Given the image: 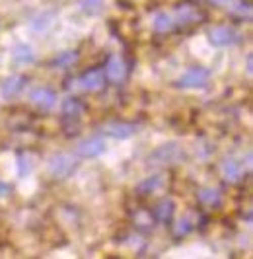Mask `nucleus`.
Segmentation results:
<instances>
[{
    "mask_svg": "<svg viewBox=\"0 0 253 259\" xmlns=\"http://www.w3.org/2000/svg\"><path fill=\"white\" fill-rule=\"evenodd\" d=\"M154 29L158 31V33H167V31H172V29H176V20L170 16V14L165 12H160L156 14V18H154Z\"/></svg>",
    "mask_w": 253,
    "mask_h": 259,
    "instance_id": "obj_16",
    "label": "nucleus"
},
{
    "mask_svg": "<svg viewBox=\"0 0 253 259\" xmlns=\"http://www.w3.org/2000/svg\"><path fill=\"white\" fill-rule=\"evenodd\" d=\"M183 160V150L177 143H165L158 146L150 156L148 162L152 166H162V164H177Z\"/></svg>",
    "mask_w": 253,
    "mask_h": 259,
    "instance_id": "obj_2",
    "label": "nucleus"
},
{
    "mask_svg": "<svg viewBox=\"0 0 253 259\" xmlns=\"http://www.w3.org/2000/svg\"><path fill=\"white\" fill-rule=\"evenodd\" d=\"M76 61H78V53L76 51H63L53 59L51 65L57 66V68H70L72 65H76Z\"/></svg>",
    "mask_w": 253,
    "mask_h": 259,
    "instance_id": "obj_18",
    "label": "nucleus"
},
{
    "mask_svg": "<svg viewBox=\"0 0 253 259\" xmlns=\"http://www.w3.org/2000/svg\"><path fill=\"white\" fill-rule=\"evenodd\" d=\"M78 84H80L82 90L86 92L101 90L103 84H105V72H103V68H92L88 72H84L82 76L78 78Z\"/></svg>",
    "mask_w": 253,
    "mask_h": 259,
    "instance_id": "obj_7",
    "label": "nucleus"
},
{
    "mask_svg": "<svg viewBox=\"0 0 253 259\" xmlns=\"http://www.w3.org/2000/svg\"><path fill=\"white\" fill-rule=\"evenodd\" d=\"M76 168H78V162L72 154L59 152V154H53L47 160V171L55 180H68L76 171Z\"/></svg>",
    "mask_w": 253,
    "mask_h": 259,
    "instance_id": "obj_1",
    "label": "nucleus"
},
{
    "mask_svg": "<svg viewBox=\"0 0 253 259\" xmlns=\"http://www.w3.org/2000/svg\"><path fill=\"white\" fill-rule=\"evenodd\" d=\"M105 76L109 78L111 82H123L126 76V65L125 61L119 57V55H111L107 65H105Z\"/></svg>",
    "mask_w": 253,
    "mask_h": 259,
    "instance_id": "obj_9",
    "label": "nucleus"
},
{
    "mask_svg": "<svg viewBox=\"0 0 253 259\" xmlns=\"http://www.w3.org/2000/svg\"><path fill=\"white\" fill-rule=\"evenodd\" d=\"M29 100H31V104L35 105L37 109H41V111H47V109H51V107L55 105L57 96H55V92H53V90L45 88V86H41V88H35V90L31 92Z\"/></svg>",
    "mask_w": 253,
    "mask_h": 259,
    "instance_id": "obj_10",
    "label": "nucleus"
},
{
    "mask_svg": "<svg viewBox=\"0 0 253 259\" xmlns=\"http://www.w3.org/2000/svg\"><path fill=\"white\" fill-rule=\"evenodd\" d=\"M208 41L215 47H232L240 41V33L232 26H215L208 29Z\"/></svg>",
    "mask_w": 253,
    "mask_h": 259,
    "instance_id": "obj_4",
    "label": "nucleus"
},
{
    "mask_svg": "<svg viewBox=\"0 0 253 259\" xmlns=\"http://www.w3.org/2000/svg\"><path fill=\"white\" fill-rule=\"evenodd\" d=\"M53 18H55V12H43V14H39V16H35V18H33V22H31V27H33L35 31H39V29H45V27L51 26Z\"/></svg>",
    "mask_w": 253,
    "mask_h": 259,
    "instance_id": "obj_21",
    "label": "nucleus"
},
{
    "mask_svg": "<svg viewBox=\"0 0 253 259\" xmlns=\"http://www.w3.org/2000/svg\"><path fill=\"white\" fill-rule=\"evenodd\" d=\"M12 57L14 61L20 63V65H29V63L35 61V53H33V49L27 43H18L12 49Z\"/></svg>",
    "mask_w": 253,
    "mask_h": 259,
    "instance_id": "obj_14",
    "label": "nucleus"
},
{
    "mask_svg": "<svg viewBox=\"0 0 253 259\" xmlns=\"http://www.w3.org/2000/svg\"><path fill=\"white\" fill-rule=\"evenodd\" d=\"M103 150H105V141H103L101 137H98V135L80 141L78 146H76V154L82 156V158H96V156H100Z\"/></svg>",
    "mask_w": 253,
    "mask_h": 259,
    "instance_id": "obj_6",
    "label": "nucleus"
},
{
    "mask_svg": "<svg viewBox=\"0 0 253 259\" xmlns=\"http://www.w3.org/2000/svg\"><path fill=\"white\" fill-rule=\"evenodd\" d=\"M197 199L201 205H206V207H216L220 205V191L218 189H213V187H202L197 193Z\"/></svg>",
    "mask_w": 253,
    "mask_h": 259,
    "instance_id": "obj_15",
    "label": "nucleus"
},
{
    "mask_svg": "<svg viewBox=\"0 0 253 259\" xmlns=\"http://www.w3.org/2000/svg\"><path fill=\"white\" fill-rule=\"evenodd\" d=\"M25 76L22 74H12V76L4 78L2 80V84H0V94L4 96V98H14V96H18L20 92L24 90L25 86Z\"/></svg>",
    "mask_w": 253,
    "mask_h": 259,
    "instance_id": "obj_11",
    "label": "nucleus"
},
{
    "mask_svg": "<svg viewBox=\"0 0 253 259\" xmlns=\"http://www.w3.org/2000/svg\"><path fill=\"white\" fill-rule=\"evenodd\" d=\"M10 193H12V187L4 182V180H0V197H8Z\"/></svg>",
    "mask_w": 253,
    "mask_h": 259,
    "instance_id": "obj_26",
    "label": "nucleus"
},
{
    "mask_svg": "<svg viewBox=\"0 0 253 259\" xmlns=\"http://www.w3.org/2000/svg\"><path fill=\"white\" fill-rule=\"evenodd\" d=\"M191 228H193V224H191L189 219H181V221L176 224V236H185Z\"/></svg>",
    "mask_w": 253,
    "mask_h": 259,
    "instance_id": "obj_25",
    "label": "nucleus"
},
{
    "mask_svg": "<svg viewBox=\"0 0 253 259\" xmlns=\"http://www.w3.org/2000/svg\"><path fill=\"white\" fill-rule=\"evenodd\" d=\"M137 129L139 127L135 123H125V121H113V123L103 125V133L109 135V137H113V139H119V141L133 137L137 133Z\"/></svg>",
    "mask_w": 253,
    "mask_h": 259,
    "instance_id": "obj_8",
    "label": "nucleus"
},
{
    "mask_svg": "<svg viewBox=\"0 0 253 259\" xmlns=\"http://www.w3.org/2000/svg\"><path fill=\"white\" fill-rule=\"evenodd\" d=\"M245 72L251 76L253 74V55L251 53H247V57H245Z\"/></svg>",
    "mask_w": 253,
    "mask_h": 259,
    "instance_id": "obj_27",
    "label": "nucleus"
},
{
    "mask_svg": "<svg viewBox=\"0 0 253 259\" xmlns=\"http://www.w3.org/2000/svg\"><path fill=\"white\" fill-rule=\"evenodd\" d=\"M135 224L137 226H142V228H152V219L148 210H140L135 214Z\"/></svg>",
    "mask_w": 253,
    "mask_h": 259,
    "instance_id": "obj_24",
    "label": "nucleus"
},
{
    "mask_svg": "<svg viewBox=\"0 0 253 259\" xmlns=\"http://www.w3.org/2000/svg\"><path fill=\"white\" fill-rule=\"evenodd\" d=\"M241 174H243V166H241L238 160L234 158H226L222 162V176L228 183H238L241 180Z\"/></svg>",
    "mask_w": 253,
    "mask_h": 259,
    "instance_id": "obj_13",
    "label": "nucleus"
},
{
    "mask_svg": "<svg viewBox=\"0 0 253 259\" xmlns=\"http://www.w3.org/2000/svg\"><path fill=\"white\" fill-rule=\"evenodd\" d=\"M174 212H176V205H174V201L172 199H160L158 203H156V207L152 210V214H154V219L158 222H162V224H167V222L174 219Z\"/></svg>",
    "mask_w": 253,
    "mask_h": 259,
    "instance_id": "obj_12",
    "label": "nucleus"
},
{
    "mask_svg": "<svg viewBox=\"0 0 253 259\" xmlns=\"http://www.w3.org/2000/svg\"><path fill=\"white\" fill-rule=\"evenodd\" d=\"M232 14L240 16L241 20H243V18H245V20H251V2H249V0H240V2L232 8Z\"/></svg>",
    "mask_w": 253,
    "mask_h": 259,
    "instance_id": "obj_22",
    "label": "nucleus"
},
{
    "mask_svg": "<svg viewBox=\"0 0 253 259\" xmlns=\"http://www.w3.org/2000/svg\"><path fill=\"white\" fill-rule=\"evenodd\" d=\"M78 4H80V10L84 14L96 16L103 6V0H78Z\"/></svg>",
    "mask_w": 253,
    "mask_h": 259,
    "instance_id": "obj_20",
    "label": "nucleus"
},
{
    "mask_svg": "<svg viewBox=\"0 0 253 259\" xmlns=\"http://www.w3.org/2000/svg\"><path fill=\"white\" fill-rule=\"evenodd\" d=\"M210 72L202 66H191L187 68L181 76L177 78V86L179 88H202L208 84Z\"/></svg>",
    "mask_w": 253,
    "mask_h": 259,
    "instance_id": "obj_3",
    "label": "nucleus"
},
{
    "mask_svg": "<svg viewBox=\"0 0 253 259\" xmlns=\"http://www.w3.org/2000/svg\"><path fill=\"white\" fill-rule=\"evenodd\" d=\"M162 183H164V176H152V178H148V180H144V182L139 183L137 193L139 195H150V193H154Z\"/></svg>",
    "mask_w": 253,
    "mask_h": 259,
    "instance_id": "obj_17",
    "label": "nucleus"
},
{
    "mask_svg": "<svg viewBox=\"0 0 253 259\" xmlns=\"http://www.w3.org/2000/svg\"><path fill=\"white\" fill-rule=\"evenodd\" d=\"M82 111H84V105L80 104V100L68 98V100H64L63 102V115L78 117V115H82Z\"/></svg>",
    "mask_w": 253,
    "mask_h": 259,
    "instance_id": "obj_19",
    "label": "nucleus"
},
{
    "mask_svg": "<svg viewBox=\"0 0 253 259\" xmlns=\"http://www.w3.org/2000/svg\"><path fill=\"white\" fill-rule=\"evenodd\" d=\"M215 4H228V2H232V0H213Z\"/></svg>",
    "mask_w": 253,
    "mask_h": 259,
    "instance_id": "obj_28",
    "label": "nucleus"
},
{
    "mask_svg": "<svg viewBox=\"0 0 253 259\" xmlns=\"http://www.w3.org/2000/svg\"><path fill=\"white\" fill-rule=\"evenodd\" d=\"M31 156L27 154V152H20L18 154V174L24 178V176H27L29 171H31Z\"/></svg>",
    "mask_w": 253,
    "mask_h": 259,
    "instance_id": "obj_23",
    "label": "nucleus"
},
{
    "mask_svg": "<svg viewBox=\"0 0 253 259\" xmlns=\"http://www.w3.org/2000/svg\"><path fill=\"white\" fill-rule=\"evenodd\" d=\"M204 18H206L204 12L191 2H183V4L176 6V24L179 26H195V24L204 22Z\"/></svg>",
    "mask_w": 253,
    "mask_h": 259,
    "instance_id": "obj_5",
    "label": "nucleus"
}]
</instances>
